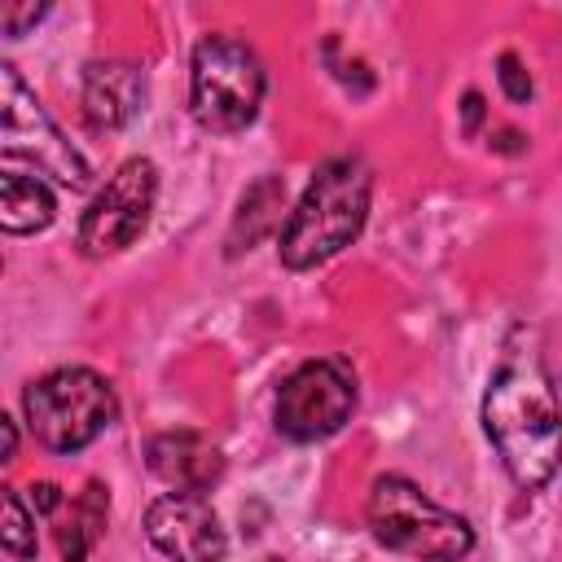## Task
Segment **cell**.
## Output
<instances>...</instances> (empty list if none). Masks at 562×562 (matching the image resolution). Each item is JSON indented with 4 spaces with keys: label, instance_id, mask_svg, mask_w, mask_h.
<instances>
[{
    "label": "cell",
    "instance_id": "1",
    "mask_svg": "<svg viewBox=\"0 0 562 562\" xmlns=\"http://www.w3.org/2000/svg\"><path fill=\"white\" fill-rule=\"evenodd\" d=\"M483 430L522 492H540L562 465V404L531 351H509L483 395Z\"/></svg>",
    "mask_w": 562,
    "mask_h": 562
},
{
    "label": "cell",
    "instance_id": "2",
    "mask_svg": "<svg viewBox=\"0 0 562 562\" xmlns=\"http://www.w3.org/2000/svg\"><path fill=\"white\" fill-rule=\"evenodd\" d=\"M369 193H373V171L360 154L325 158L281 228V246H277L281 263L307 272L334 259L342 246H351L369 220Z\"/></svg>",
    "mask_w": 562,
    "mask_h": 562
},
{
    "label": "cell",
    "instance_id": "3",
    "mask_svg": "<svg viewBox=\"0 0 562 562\" xmlns=\"http://www.w3.org/2000/svg\"><path fill=\"white\" fill-rule=\"evenodd\" d=\"M369 531L382 549L417 558V562H457L474 549V527L435 505L413 479L404 474H382L369 487Z\"/></svg>",
    "mask_w": 562,
    "mask_h": 562
},
{
    "label": "cell",
    "instance_id": "4",
    "mask_svg": "<svg viewBox=\"0 0 562 562\" xmlns=\"http://www.w3.org/2000/svg\"><path fill=\"white\" fill-rule=\"evenodd\" d=\"M263 61L259 53L237 35H206L193 48L189 66V110L198 127L215 136L246 132L263 105Z\"/></svg>",
    "mask_w": 562,
    "mask_h": 562
},
{
    "label": "cell",
    "instance_id": "5",
    "mask_svg": "<svg viewBox=\"0 0 562 562\" xmlns=\"http://www.w3.org/2000/svg\"><path fill=\"white\" fill-rule=\"evenodd\" d=\"M22 413L31 435L48 452H79L119 417V400L101 373L75 364L31 382L22 395Z\"/></svg>",
    "mask_w": 562,
    "mask_h": 562
},
{
    "label": "cell",
    "instance_id": "6",
    "mask_svg": "<svg viewBox=\"0 0 562 562\" xmlns=\"http://www.w3.org/2000/svg\"><path fill=\"white\" fill-rule=\"evenodd\" d=\"M0 154H4V167L26 162L31 171L53 176L57 184H70V189H88L92 180L88 158L48 119V110L22 83L13 61H0Z\"/></svg>",
    "mask_w": 562,
    "mask_h": 562
},
{
    "label": "cell",
    "instance_id": "7",
    "mask_svg": "<svg viewBox=\"0 0 562 562\" xmlns=\"http://www.w3.org/2000/svg\"><path fill=\"white\" fill-rule=\"evenodd\" d=\"M356 413V373L334 360H303L281 386H277V430L294 443H316L342 430Z\"/></svg>",
    "mask_w": 562,
    "mask_h": 562
},
{
    "label": "cell",
    "instance_id": "8",
    "mask_svg": "<svg viewBox=\"0 0 562 562\" xmlns=\"http://www.w3.org/2000/svg\"><path fill=\"white\" fill-rule=\"evenodd\" d=\"M154 198H158V167L149 158L119 162V171L101 184V193L79 215V233H75L79 250L88 259H105V255L127 250L145 233Z\"/></svg>",
    "mask_w": 562,
    "mask_h": 562
},
{
    "label": "cell",
    "instance_id": "9",
    "mask_svg": "<svg viewBox=\"0 0 562 562\" xmlns=\"http://www.w3.org/2000/svg\"><path fill=\"white\" fill-rule=\"evenodd\" d=\"M149 544L171 562H224L228 536L202 492H167L145 509Z\"/></svg>",
    "mask_w": 562,
    "mask_h": 562
},
{
    "label": "cell",
    "instance_id": "10",
    "mask_svg": "<svg viewBox=\"0 0 562 562\" xmlns=\"http://www.w3.org/2000/svg\"><path fill=\"white\" fill-rule=\"evenodd\" d=\"M149 470L176 492H206L224 474V452L198 430H162L145 443Z\"/></svg>",
    "mask_w": 562,
    "mask_h": 562
},
{
    "label": "cell",
    "instance_id": "11",
    "mask_svg": "<svg viewBox=\"0 0 562 562\" xmlns=\"http://www.w3.org/2000/svg\"><path fill=\"white\" fill-rule=\"evenodd\" d=\"M145 110V70L132 61H88L83 114L97 132H119Z\"/></svg>",
    "mask_w": 562,
    "mask_h": 562
},
{
    "label": "cell",
    "instance_id": "12",
    "mask_svg": "<svg viewBox=\"0 0 562 562\" xmlns=\"http://www.w3.org/2000/svg\"><path fill=\"white\" fill-rule=\"evenodd\" d=\"M53 215H57L53 189L35 171L4 167V176H0V228L4 233H40L53 224Z\"/></svg>",
    "mask_w": 562,
    "mask_h": 562
},
{
    "label": "cell",
    "instance_id": "13",
    "mask_svg": "<svg viewBox=\"0 0 562 562\" xmlns=\"http://www.w3.org/2000/svg\"><path fill=\"white\" fill-rule=\"evenodd\" d=\"M281 211H285V180H281V176H259V180L241 193V206H237V215H233L228 255H241V250H250L255 241H263V237L281 224Z\"/></svg>",
    "mask_w": 562,
    "mask_h": 562
},
{
    "label": "cell",
    "instance_id": "14",
    "mask_svg": "<svg viewBox=\"0 0 562 562\" xmlns=\"http://www.w3.org/2000/svg\"><path fill=\"white\" fill-rule=\"evenodd\" d=\"M105 509H110V492H105V483L88 479V483H83V492L70 501V518L57 527L61 562H88V553H92V549H97V540H101Z\"/></svg>",
    "mask_w": 562,
    "mask_h": 562
},
{
    "label": "cell",
    "instance_id": "15",
    "mask_svg": "<svg viewBox=\"0 0 562 562\" xmlns=\"http://www.w3.org/2000/svg\"><path fill=\"white\" fill-rule=\"evenodd\" d=\"M0 540H4V549L13 553V558H22V562H31L35 558V509L26 505V496L22 492H4V527H0Z\"/></svg>",
    "mask_w": 562,
    "mask_h": 562
},
{
    "label": "cell",
    "instance_id": "16",
    "mask_svg": "<svg viewBox=\"0 0 562 562\" xmlns=\"http://www.w3.org/2000/svg\"><path fill=\"white\" fill-rule=\"evenodd\" d=\"M496 79H501L505 97H509V101H518V105H522V101H531V92H536V88H531L527 66L518 61V53H501V57H496Z\"/></svg>",
    "mask_w": 562,
    "mask_h": 562
},
{
    "label": "cell",
    "instance_id": "17",
    "mask_svg": "<svg viewBox=\"0 0 562 562\" xmlns=\"http://www.w3.org/2000/svg\"><path fill=\"white\" fill-rule=\"evenodd\" d=\"M44 13H48V4H0V31H4L9 40H18V35H26V26H35Z\"/></svg>",
    "mask_w": 562,
    "mask_h": 562
},
{
    "label": "cell",
    "instance_id": "18",
    "mask_svg": "<svg viewBox=\"0 0 562 562\" xmlns=\"http://www.w3.org/2000/svg\"><path fill=\"white\" fill-rule=\"evenodd\" d=\"M22 496H26V505H31L35 514H53V509H61V487H57V483H31Z\"/></svg>",
    "mask_w": 562,
    "mask_h": 562
},
{
    "label": "cell",
    "instance_id": "19",
    "mask_svg": "<svg viewBox=\"0 0 562 562\" xmlns=\"http://www.w3.org/2000/svg\"><path fill=\"white\" fill-rule=\"evenodd\" d=\"M461 110H465V132H474L479 119H483V97L479 92H465V105Z\"/></svg>",
    "mask_w": 562,
    "mask_h": 562
},
{
    "label": "cell",
    "instance_id": "20",
    "mask_svg": "<svg viewBox=\"0 0 562 562\" xmlns=\"http://www.w3.org/2000/svg\"><path fill=\"white\" fill-rule=\"evenodd\" d=\"M0 426H4V461H13L18 457V426L9 417H0Z\"/></svg>",
    "mask_w": 562,
    "mask_h": 562
},
{
    "label": "cell",
    "instance_id": "21",
    "mask_svg": "<svg viewBox=\"0 0 562 562\" xmlns=\"http://www.w3.org/2000/svg\"><path fill=\"white\" fill-rule=\"evenodd\" d=\"M518 140H522L518 132H501V140H496V149H505V154H514V149H522Z\"/></svg>",
    "mask_w": 562,
    "mask_h": 562
}]
</instances>
